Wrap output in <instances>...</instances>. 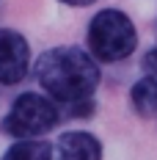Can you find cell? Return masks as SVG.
<instances>
[{"instance_id": "obj_3", "label": "cell", "mask_w": 157, "mask_h": 160, "mask_svg": "<svg viewBox=\"0 0 157 160\" xmlns=\"http://www.w3.org/2000/svg\"><path fill=\"white\" fill-rule=\"evenodd\" d=\"M61 122V111L55 99L36 91H25L11 102L8 113L3 116V132L11 138H39Z\"/></svg>"}, {"instance_id": "obj_4", "label": "cell", "mask_w": 157, "mask_h": 160, "mask_svg": "<svg viewBox=\"0 0 157 160\" xmlns=\"http://www.w3.org/2000/svg\"><path fill=\"white\" fill-rule=\"evenodd\" d=\"M31 69V47L19 31L0 28V86H17Z\"/></svg>"}, {"instance_id": "obj_9", "label": "cell", "mask_w": 157, "mask_h": 160, "mask_svg": "<svg viewBox=\"0 0 157 160\" xmlns=\"http://www.w3.org/2000/svg\"><path fill=\"white\" fill-rule=\"evenodd\" d=\"M58 3H63V6H91L94 0H58Z\"/></svg>"}, {"instance_id": "obj_5", "label": "cell", "mask_w": 157, "mask_h": 160, "mask_svg": "<svg viewBox=\"0 0 157 160\" xmlns=\"http://www.w3.org/2000/svg\"><path fill=\"white\" fill-rule=\"evenodd\" d=\"M58 160H102V144L91 132L72 130L58 138Z\"/></svg>"}, {"instance_id": "obj_8", "label": "cell", "mask_w": 157, "mask_h": 160, "mask_svg": "<svg viewBox=\"0 0 157 160\" xmlns=\"http://www.w3.org/2000/svg\"><path fill=\"white\" fill-rule=\"evenodd\" d=\"M143 66H146L149 75H157V50H152V52L143 58Z\"/></svg>"}, {"instance_id": "obj_1", "label": "cell", "mask_w": 157, "mask_h": 160, "mask_svg": "<svg viewBox=\"0 0 157 160\" xmlns=\"http://www.w3.org/2000/svg\"><path fill=\"white\" fill-rule=\"evenodd\" d=\"M33 75L50 99L66 105L72 116H91L99 86V66L91 52L80 47H52L39 55Z\"/></svg>"}, {"instance_id": "obj_2", "label": "cell", "mask_w": 157, "mask_h": 160, "mask_svg": "<svg viewBox=\"0 0 157 160\" xmlns=\"http://www.w3.org/2000/svg\"><path fill=\"white\" fill-rule=\"evenodd\" d=\"M138 47V33L132 19L119 8H102L96 11L88 25V52L96 61H124Z\"/></svg>"}, {"instance_id": "obj_6", "label": "cell", "mask_w": 157, "mask_h": 160, "mask_svg": "<svg viewBox=\"0 0 157 160\" xmlns=\"http://www.w3.org/2000/svg\"><path fill=\"white\" fill-rule=\"evenodd\" d=\"M132 105L146 119H157V75H146L132 86Z\"/></svg>"}, {"instance_id": "obj_7", "label": "cell", "mask_w": 157, "mask_h": 160, "mask_svg": "<svg viewBox=\"0 0 157 160\" xmlns=\"http://www.w3.org/2000/svg\"><path fill=\"white\" fill-rule=\"evenodd\" d=\"M3 160H52V146L39 138H22L14 146H8Z\"/></svg>"}]
</instances>
